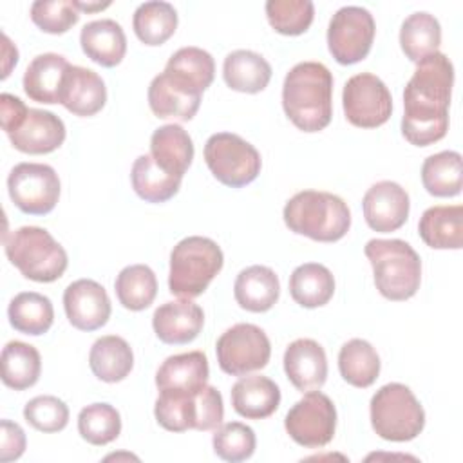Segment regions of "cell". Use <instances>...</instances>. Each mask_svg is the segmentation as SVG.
Instances as JSON below:
<instances>
[{"label":"cell","instance_id":"obj_27","mask_svg":"<svg viewBox=\"0 0 463 463\" xmlns=\"http://www.w3.org/2000/svg\"><path fill=\"white\" fill-rule=\"evenodd\" d=\"M421 241L434 250H459L463 246V206L427 208L418 222Z\"/></svg>","mask_w":463,"mask_h":463},{"label":"cell","instance_id":"obj_49","mask_svg":"<svg viewBox=\"0 0 463 463\" xmlns=\"http://www.w3.org/2000/svg\"><path fill=\"white\" fill-rule=\"evenodd\" d=\"M74 5H76V9L78 11H87V13H94V11H101V9H105V7H109L110 5V2H94V4H85V2H74Z\"/></svg>","mask_w":463,"mask_h":463},{"label":"cell","instance_id":"obj_37","mask_svg":"<svg viewBox=\"0 0 463 463\" xmlns=\"http://www.w3.org/2000/svg\"><path fill=\"white\" fill-rule=\"evenodd\" d=\"M132 27L145 45H161L175 33L177 11L168 2H145L134 11Z\"/></svg>","mask_w":463,"mask_h":463},{"label":"cell","instance_id":"obj_31","mask_svg":"<svg viewBox=\"0 0 463 463\" xmlns=\"http://www.w3.org/2000/svg\"><path fill=\"white\" fill-rule=\"evenodd\" d=\"M423 188L434 197H454L463 186L461 154L443 150L429 156L421 165Z\"/></svg>","mask_w":463,"mask_h":463},{"label":"cell","instance_id":"obj_32","mask_svg":"<svg viewBox=\"0 0 463 463\" xmlns=\"http://www.w3.org/2000/svg\"><path fill=\"white\" fill-rule=\"evenodd\" d=\"M181 179L183 177L159 168L150 154L139 156L130 172L134 192L146 203H165L172 199L179 192Z\"/></svg>","mask_w":463,"mask_h":463},{"label":"cell","instance_id":"obj_29","mask_svg":"<svg viewBox=\"0 0 463 463\" xmlns=\"http://www.w3.org/2000/svg\"><path fill=\"white\" fill-rule=\"evenodd\" d=\"M89 365L96 378L107 383L121 382L134 367V353L128 342L116 335L98 338L89 353Z\"/></svg>","mask_w":463,"mask_h":463},{"label":"cell","instance_id":"obj_7","mask_svg":"<svg viewBox=\"0 0 463 463\" xmlns=\"http://www.w3.org/2000/svg\"><path fill=\"white\" fill-rule=\"evenodd\" d=\"M371 425L382 439L411 441L425 427V411L407 385L392 382L371 398Z\"/></svg>","mask_w":463,"mask_h":463},{"label":"cell","instance_id":"obj_1","mask_svg":"<svg viewBox=\"0 0 463 463\" xmlns=\"http://www.w3.org/2000/svg\"><path fill=\"white\" fill-rule=\"evenodd\" d=\"M454 85V65L443 52L416 63L403 90L402 134L414 146H429L449 130V105Z\"/></svg>","mask_w":463,"mask_h":463},{"label":"cell","instance_id":"obj_2","mask_svg":"<svg viewBox=\"0 0 463 463\" xmlns=\"http://www.w3.org/2000/svg\"><path fill=\"white\" fill-rule=\"evenodd\" d=\"M282 107L304 132L324 130L333 118V74L318 61H300L284 78Z\"/></svg>","mask_w":463,"mask_h":463},{"label":"cell","instance_id":"obj_30","mask_svg":"<svg viewBox=\"0 0 463 463\" xmlns=\"http://www.w3.org/2000/svg\"><path fill=\"white\" fill-rule=\"evenodd\" d=\"M333 293L335 277L324 264H300L289 277V295L302 307H320L331 300Z\"/></svg>","mask_w":463,"mask_h":463},{"label":"cell","instance_id":"obj_39","mask_svg":"<svg viewBox=\"0 0 463 463\" xmlns=\"http://www.w3.org/2000/svg\"><path fill=\"white\" fill-rule=\"evenodd\" d=\"M199 392L197 394L166 392V391L159 392V396L156 400V407H154V414H156L157 423L163 429L172 430V432H184L188 429L197 430Z\"/></svg>","mask_w":463,"mask_h":463},{"label":"cell","instance_id":"obj_43","mask_svg":"<svg viewBox=\"0 0 463 463\" xmlns=\"http://www.w3.org/2000/svg\"><path fill=\"white\" fill-rule=\"evenodd\" d=\"M212 445H213V452L221 459L237 463V461H244V459L251 458V454L255 452L257 438H255L253 429L248 427L246 423L230 421V423H222L215 429Z\"/></svg>","mask_w":463,"mask_h":463},{"label":"cell","instance_id":"obj_10","mask_svg":"<svg viewBox=\"0 0 463 463\" xmlns=\"http://www.w3.org/2000/svg\"><path fill=\"white\" fill-rule=\"evenodd\" d=\"M284 427L295 443L306 449H320L335 436L336 409L327 394L318 389L309 391L288 411Z\"/></svg>","mask_w":463,"mask_h":463},{"label":"cell","instance_id":"obj_24","mask_svg":"<svg viewBox=\"0 0 463 463\" xmlns=\"http://www.w3.org/2000/svg\"><path fill=\"white\" fill-rule=\"evenodd\" d=\"M80 45L94 63L101 67H116L125 58L127 36L118 22L103 18L83 25Z\"/></svg>","mask_w":463,"mask_h":463},{"label":"cell","instance_id":"obj_19","mask_svg":"<svg viewBox=\"0 0 463 463\" xmlns=\"http://www.w3.org/2000/svg\"><path fill=\"white\" fill-rule=\"evenodd\" d=\"M9 141L24 154H49L65 141V125L49 110L29 109L22 125L9 134Z\"/></svg>","mask_w":463,"mask_h":463},{"label":"cell","instance_id":"obj_5","mask_svg":"<svg viewBox=\"0 0 463 463\" xmlns=\"http://www.w3.org/2000/svg\"><path fill=\"white\" fill-rule=\"evenodd\" d=\"M9 262L29 280L54 282L67 269V253L60 242L38 226H22L4 237Z\"/></svg>","mask_w":463,"mask_h":463},{"label":"cell","instance_id":"obj_41","mask_svg":"<svg viewBox=\"0 0 463 463\" xmlns=\"http://www.w3.org/2000/svg\"><path fill=\"white\" fill-rule=\"evenodd\" d=\"M78 432L90 445H107L121 432V416L110 403H90L78 414Z\"/></svg>","mask_w":463,"mask_h":463},{"label":"cell","instance_id":"obj_33","mask_svg":"<svg viewBox=\"0 0 463 463\" xmlns=\"http://www.w3.org/2000/svg\"><path fill=\"white\" fill-rule=\"evenodd\" d=\"M9 324L24 335L38 336L51 329L54 320L52 302L36 291L18 293L7 307Z\"/></svg>","mask_w":463,"mask_h":463},{"label":"cell","instance_id":"obj_13","mask_svg":"<svg viewBox=\"0 0 463 463\" xmlns=\"http://www.w3.org/2000/svg\"><path fill=\"white\" fill-rule=\"evenodd\" d=\"M342 105L347 121L360 128H376L392 112L389 89L371 72H360L347 80L342 92Z\"/></svg>","mask_w":463,"mask_h":463},{"label":"cell","instance_id":"obj_38","mask_svg":"<svg viewBox=\"0 0 463 463\" xmlns=\"http://www.w3.org/2000/svg\"><path fill=\"white\" fill-rule=\"evenodd\" d=\"M119 304L130 311L146 309L157 295L156 273L145 264H132L119 271L114 282Z\"/></svg>","mask_w":463,"mask_h":463},{"label":"cell","instance_id":"obj_22","mask_svg":"<svg viewBox=\"0 0 463 463\" xmlns=\"http://www.w3.org/2000/svg\"><path fill=\"white\" fill-rule=\"evenodd\" d=\"M71 63L56 52H45L33 58L24 74L25 94L38 103H60L61 87Z\"/></svg>","mask_w":463,"mask_h":463},{"label":"cell","instance_id":"obj_12","mask_svg":"<svg viewBox=\"0 0 463 463\" xmlns=\"http://www.w3.org/2000/svg\"><path fill=\"white\" fill-rule=\"evenodd\" d=\"M373 14L358 5L340 7L327 27V47L333 58L342 65H353L364 60L374 40Z\"/></svg>","mask_w":463,"mask_h":463},{"label":"cell","instance_id":"obj_18","mask_svg":"<svg viewBox=\"0 0 463 463\" xmlns=\"http://www.w3.org/2000/svg\"><path fill=\"white\" fill-rule=\"evenodd\" d=\"M284 371L300 392L317 391L327 378V358L324 347L311 338H298L286 347Z\"/></svg>","mask_w":463,"mask_h":463},{"label":"cell","instance_id":"obj_40","mask_svg":"<svg viewBox=\"0 0 463 463\" xmlns=\"http://www.w3.org/2000/svg\"><path fill=\"white\" fill-rule=\"evenodd\" d=\"M165 71L188 81L197 90L204 92L213 81L215 61H213L212 54L206 52L204 49L190 45V47H181L179 51H175L170 56V60L166 61Z\"/></svg>","mask_w":463,"mask_h":463},{"label":"cell","instance_id":"obj_35","mask_svg":"<svg viewBox=\"0 0 463 463\" xmlns=\"http://www.w3.org/2000/svg\"><path fill=\"white\" fill-rule=\"evenodd\" d=\"M441 25L432 14L420 11L403 20L400 29V47L411 61L418 63L423 58L438 52Z\"/></svg>","mask_w":463,"mask_h":463},{"label":"cell","instance_id":"obj_11","mask_svg":"<svg viewBox=\"0 0 463 463\" xmlns=\"http://www.w3.org/2000/svg\"><path fill=\"white\" fill-rule=\"evenodd\" d=\"M7 190L14 206L24 213L45 215L58 203L60 179L49 165L18 163L9 172Z\"/></svg>","mask_w":463,"mask_h":463},{"label":"cell","instance_id":"obj_3","mask_svg":"<svg viewBox=\"0 0 463 463\" xmlns=\"http://www.w3.org/2000/svg\"><path fill=\"white\" fill-rule=\"evenodd\" d=\"M282 217L293 233L318 242L340 241L351 226V212L344 199L318 190L295 194L286 203Z\"/></svg>","mask_w":463,"mask_h":463},{"label":"cell","instance_id":"obj_4","mask_svg":"<svg viewBox=\"0 0 463 463\" xmlns=\"http://www.w3.org/2000/svg\"><path fill=\"white\" fill-rule=\"evenodd\" d=\"M374 273V284L389 300H407L421 282V260L414 248L402 239H371L364 248Z\"/></svg>","mask_w":463,"mask_h":463},{"label":"cell","instance_id":"obj_46","mask_svg":"<svg viewBox=\"0 0 463 463\" xmlns=\"http://www.w3.org/2000/svg\"><path fill=\"white\" fill-rule=\"evenodd\" d=\"M0 461H14L18 459L25 450V432L18 423H13L9 420H2L0 425Z\"/></svg>","mask_w":463,"mask_h":463},{"label":"cell","instance_id":"obj_8","mask_svg":"<svg viewBox=\"0 0 463 463\" xmlns=\"http://www.w3.org/2000/svg\"><path fill=\"white\" fill-rule=\"evenodd\" d=\"M204 161L213 177L230 188L250 184L257 179L262 166L259 150L232 132H217L208 137Z\"/></svg>","mask_w":463,"mask_h":463},{"label":"cell","instance_id":"obj_6","mask_svg":"<svg viewBox=\"0 0 463 463\" xmlns=\"http://www.w3.org/2000/svg\"><path fill=\"white\" fill-rule=\"evenodd\" d=\"M224 264L219 244L208 237L192 235L179 241L170 253L168 288L181 298L199 297Z\"/></svg>","mask_w":463,"mask_h":463},{"label":"cell","instance_id":"obj_45","mask_svg":"<svg viewBox=\"0 0 463 463\" xmlns=\"http://www.w3.org/2000/svg\"><path fill=\"white\" fill-rule=\"evenodd\" d=\"M25 421L40 432H60L67 427L69 407L56 396H36L24 407Z\"/></svg>","mask_w":463,"mask_h":463},{"label":"cell","instance_id":"obj_42","mask_svg":"<svg viewBox=\"0 0 463 463\" xmlns=\"http://www.w3.org/2000/svg\"><path fill=\"white\" fill-rule=\"evenodd\" d=\"M266 16L277 33L297 36L309 29L315 16V5L311 0H268Z\"/></svg>","mask_w":463,"mask_h":463},{"label":"cell","instance_id":"obj_23","mask_svg":"<svg viewBox=\"0 0 463 463\" xmlns=\"http://www.w3.org/2000/svg\"><path fill=\"white\" fill-rule=\"evenodd\" d=\"M280 403V389L268 376H241L232 387V405L246 420H264Z\"/></svg>","mask_w":463,"mask_h":463},{"label":"cell","instance_id":"obj_17","mask_svg":"<svg viewBox=\"0 0 463 463\" xmlns=\"http://www.w3.org/2000/svg\"><path fill=\"white\" fill-rule=\"evenodd\" d=\"M204 324V313L201 306L190 298L165 302L154 311L152 327L156 336L172 345L188 344L197 338Z\"/></svg>","mask_w":463,"mask_h":463},{"label":"cell","instance_id":"obj_14","mask_svg":"<svg viewBox=\"0 0 463 463\" xmlns=\"http://www.w3.org/2000/svg\"><path fill=\"white\" fill-rule=\"evenodd\" d=\"M63 307L69 322L80 331H96L110 317V298L92 279L71 282L63 291Z\"/></svg>","mask_w":463,"mask_h":463},{"label":"cell","instance_id":"obj_28","mask_svg":"<svg viewBox=\"0 0 463 463\" xmlns=\"http://www.w3.org/2000/svg\"><path fill=\"white\" fill-rule=\"evenodd\" d=\"M222 78L232 90L255 94L268 87L271 80V65L260 54L239 49L224 58Z\"/></svg>","mask_w":463,"mask_h":463},{"label":"cell","instance_id":"obj_44","mask_svg":"<svg viewBox=\"0 0 463 463\" xmlns=\"http://www.w3.org/2000/svg\"><path fill=\"white\" fill-rule=\"evenodd\" d=\"M80 18L72 0H36L31 5V20L49 34L67 33Z\"/></svg>","mask_w":463,"mask_h":463},{"label":"cell","instance_id":"obj_9","mask_svg":"<svg viewBox=\"0 0 463 463\" xmlns=\"http://www.w3.org/2000/svg\"><path fill=\"white\" fill-rule=\"evenodd\" d=\"M219 367L232 376H246L268 365L271 344L255 324H235L215 344Z\"/></svg>","mask_w":463,"mask_h":463},{"label":"cell","instance_id":"obj_16","mask_svg":"<svg viewBox=\"0 0 463 463\" xmlns=\"http://www.w3.org/2000/svg\"><path fill=\"white\" fill-rule=\"evenodd\" d=\"M364 217L371 230L389 233L402 228L409 217V194L394 181H378L364 195Z\"/></svg>","mask_w":463,"mask_h":463},{"label":"cell","instance_id":"obj_25","mask_svg":"<svg viewBox=\"0 0 463 463\" xmlns=\"http://www.w3.org/2000/svg\"><path fill=\"white\" fill-rule=\"evenodd\" d=\"M237 304L251 313H264L275 306L280 295V282L268 266H250L242 269L233 284Z\"/></svg>","mask_w":463,"mask_h":463},{"label":"cell","instance_id":"obj_20","mask_svg":"<svg viewBox=\"0 0 463 463\" xmlns=\"http://www.w3.org/2000/svg\"><path fill=\"white\" fill-rule=\"evenodd\" d=\"M210 374L208 358L203 351H190L168 356L156 373V385L159 392H184L197 394L206 387Z\"/></svg>","mask_w":463,"mask_h":463},{"label":"cell","instance_id":"obj_48","mask_svg":"<svg viewBox=\"0 0 463 463\" xmlns=\"http://www.w3.org/2000/svg\"><path fill=\"white\" fill-rule=\"evenodd\" d=\"M2 42H4V43H2V52H4V72H2V80H4V78L9 76L11 67L16 65V61H18V51H16V47L9 42L7 34H2Z\"/></svg>","mask_w":463,"mask_h":463},{"label":"cell","instance_id":"obj_36","mask_svg":"<svg viewBox=\"0 0 463 463\" xmlns=\"http://www.w3.org/2000/svg\"><path fill=\"white\" fill-rule=\"evenodd\" d=\"M338 369L347 383L365 389L371 387L380 374V356L367 340L353 338L340 347Z\"/></svg>","mask_w":463,"mask_h":463},{"label":"cell","instance_id":"obj_15","mask_svg":"<svg viewBox=\"0 0 463 463\" xmlns=\"http://www.w3.org/2000/svg\"><path fill=\"white\" fill-rule=\"evenodd\" d=\"M201 90L163 71L148 87L150 110L161 119L190 121L201 105Z\"/></svg>","mask_w":463,"mask_h":463},{"label":"cell","instance_id":"obj_26","mask_svg":"<svg viewBox=\"0 0 463 463\" xmlns=\"http://www.w3.org/2000/svg\"><path fill=\"white\" fill-rule=\"evenodd\" d=\"M150 156L159 168L183 177L194 159L192 137L181 125H163L150 137Z\"/></svg>","mask_w":463,"mask_h":463},{"label":"cell","instance_id":"obj_21","mask_svg":"<svg viewBox=\"0 0 463 463\" xmlns=\"http://www.w3.org/2000/svg\"><path fill=\"white\" fill-rule=\"evenodd\" d=\"M107 101V87L101 76L90 69L71 65L63 87L60 103L72 114L87 118L98 114Z\"/></svg>","mask_w":463,"mask_h":463},{"label":"cell","instance_id":"obj_47","mask_svg":"<svg viewBox=\"0 0 463 463\" xmlns=\"http://www.w3.org/2000/svg\"><path fill=\"white\" fill-rule=\"evenodd\" d=\"M29 109L25 107V103L13 96V94H7L4 92L0 96V116H2V128L4 132L9 136L13 134L20 125L22 121L25 119Z\"/></svg>","mask_w":463,"mask_h":463},{"label":"cell","instance_id":"obj_34","mask_svg":"<svg viewBox=\"0 0 463 463\" xmlns=\"http://www.w3.org/2000/svg\"><path fill=\"white\" fill-rule=\"evenodd\" d=\"M2 382L14 389L24 391L33 387L42 371V358L34 345L25 342H7L2 349Z\"/></svg>","mask_w":463,"mask_h":463}]
</instances>
